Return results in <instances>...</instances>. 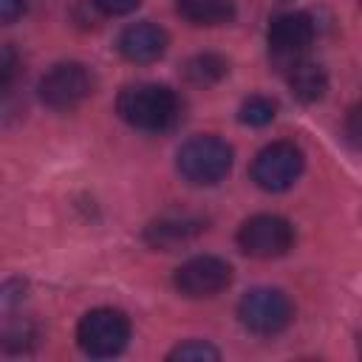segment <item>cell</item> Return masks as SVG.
<instances>
[{"instance_id":"6da1fadb","label":"cell","mask_w":362,"mask_h":362,"mask_svg":"<svg viewBox=\"0 0 362 362\" xmlns=\"http://www.w3.org/2000/svg\"><path fill=\"white\" fill-rule=\"evenodd\" d=\"M116 113L136 130L161 133L178 119V96L158 82L127 85L116 99Z\"/></svg>"},{"instance_id":"7a4b0ae2","label":"cell","mask_w":362,"mask_h":362,"mask_svg":"<svg viewBox=\"0 0 362 362\" xmlns=\"http://www.w3.org/2000/svg\"><path fill=\"white\" fill-rule=\"evenodd\" d=\"M175 167L184 181L195 187H212L232 170V147L218 136H192L181 144Z\"/></svg>"},{"instance_id":"3957f363","label":"cell","mask_w":362,"mask_h":362,"mask_svg":"<svg viewBox=\"0 0 362 362\" xmlns=\"http://www.w3.org/2000/svg\"><path fill=\"white\" fill-rule=\"evenodd\" d=\"M238 320L246 331L257 337H274L286 331L294 320V303L283 288L257 286L249 288L238 303Z\"/></svg>"},{"instance_id":"277c9868","label":"cell","mask_w":362,"mask_h":362,"mask_svg":"<svg viewBox=\"0 0 362 362\" xmlns=\"http://www.w3.org/2000/svg\"><path fill=\"white\" fill-rule=\"evenodd\" d=\"M127 339H130V320L119 308H93L76 325L79 348L96 359L122 354Z\"/></svg>"},{"instance_id":"5b68a950","label":"cell","mask_w":362,"mask_h":362,"mask_svg":"<svg viewBox=\"0 0 362 362\" xmlns=\"http://www.w3.org/2000/svg\"><path fill=\"white\" fill-rule=\"evenodd\" d=\"M238 246L243 255L257 260L283 257L294 246V226L280 215H252L238 229Z\"/></svg>"},{"instance_id":"8992f818","label":"cell","mask_w":362,"mask_h":362,"mask_svg":"<svg viewBox=\"0 0 362 362\" xmlns=\"http://www.w3.org/2000/svg\"><path fill=\"white\" fill-rule=\"evenodd\" d=\"M305 167V156L294 141H272L252 161V181L266 192L288 189Z\"/></svg>"},{"instance_id":"52a82bcc","label":"cell","mask_w":362,"mask_h":362,"mask_svg":"<svg viewBox=\"0 0 362 362\" xmlns=\"http://www.w3.org/2000/svg\"><path fill=\"white\" fill-rule=\"evenodd\" d=\"M93 74L82 62H57L40 79V99L51 110H71L93 93Z\"/></svg>"},{"instance_id":"ba28073f","label":"cell","mask_w":362,"mask_h":362,"mask_svg":"<svg viewBox=\"0 0 362 362\" xmlns=\"http://www.w3.org/2000/svg\"><path fill=\"white\" fill-rule=\"evenodd\" d=\"M229 283H232V266L223 257H215V255L189 257L173 274L175 291L184 294V297H189V300L215 297L223 288H229Z\"/></svg>"},{"instance_id":"9c48e42d","label":"cell","mask_w":362,"mask_h":362,"mask_svg":"<svg viewBox=\"0 0 362 362\" xmlns=\"http://www.w3.org/2000/svg\"><path fill=\"white\" fill-rule=\"evenodd\" d=\"M314 40V20L305 11H283L269 25V51L286 68L308 51Z\"/></svg>"},{"instance_id":"30bf717a","label":"cell","mask_w":362,"mask_h":362,"mask_svg":"<svg viewBox=\"0 0 362 362\" xmlns=\"http://www.w3.org/2000/svg\"><path fill=\"white\" fill-rule=\"evenodd\" d=\"M167 45H170L167 31L161 25H156V23H147V20L127 25L119 34V40H116L119 54L127 62H136V65H147V62L161 59L164 51H167Z\"/></svg>"},{"instance_id":"8fae6325","label":"cell","mask_w":362,"mask_h":362,"mask_svg":"<svg viewBox=\"0 0 362 362\" xmlns=\"http://www.w3.org/2000/svg\"><path fill=\"white\" fill-rule=\"evenodd\" d=\"M204 229V221L198 218H189V215H175V218H158L147 226L144 232V240L153 246V249H164V252H173L184 243H189L195 235H201Z\"/></svg>"},{"instance_id":"7c38bea8","label":"cell","mask_w":362,"mask_h":362,"mask_svg":"<svg viewBox=\"0 0 362 362\" xmlns=\"http://www.w3.org/2000/svg\"><path fill=\"white\" fill-rule=\"evenodd\" d=\"M288 88L300 102H317L325 96L328 90V76L322 71V65L311 62V59H297L288 65Z\"/></svg>"},{"instance_id":"4fadbf2b","label":"cell","mask_w":362,"mask_h":362,"mask_svg":"<svg viewBox=\"0 0 362 362\" xmlns=\"http://www.w3.org/2000/svg\"><path fill=\"white\" fill-rule=\"evenodd\" d=\"M175 8L192 25H226L235 20L232 0H178Z\"/></svg>"},{"instance_id":"5bb4252c","label":"cell","mask_w":362,"mask_h":362,"mask_svg":"<svg viewBox=\"0 0 362 362\" xmlns=\"http://www.w3.org/2000/svg\"><path fill=\"white\" fill-rule=\"evenodd\" d=\"M226 74H229V62L215 51H201V54H195L184 62L187 82H192L198 88H209V85L221 82Z\"/></svg>"},{"instance_id":"9a60e30c","label":"cell","mask_w":362,"mask_h":362,"mask_svg":"<svg viewBox=\"0 0 362 362\" xmlns=\"http://www.w3.org/2000/svg\"><path fill=\"white\" fill-rule=\"evenodd\" d=\"M274 116H277V105L269 96H257V93L243 99V105L238 110V119L249 127H263V124L274 122Z\"/></svg>"},{"instance_id":"2e32d148","label":"cell","mask_w":362,"mask_h":362,"mask_svg":"<svg viewBox=\"0 0 362 362\" xmlns=\"http://www.w3.org/2000/svg\"><path fill=\"white\" fill-rule=\"evenodd\" d=\"M170 362H218L221 359V351L212 348L209 342H201V339H187L181 345H175L170 354H167Z\"/></svg>"},{"instance_id":"e0dca14e","label":"cell","mask_w":362,"mask_h":362,"mask_svg":"<svg viewBox=\"0 0 362 362\" xmlns=\"http://www.w3.org/2000/svg\"><path fill=\"white\" fill-rule=\"evenodd\" d=\"M23 76V59L14 45H0V96H8Z\"/></svg>"},{"instance_id":"ac0fdd59","label":"cell","mask_w":362,"mask_h":362,"mask_svg":"<svg viewBox=\"0 0 362 362\" xmlns=\"http://www.w3.org/2000/svg\"><path fill=\"white\" fill-rule=\"evenodd\" d=\"M23 291H25V283L23 280H6V283H0V314L11 311L23 300Z\"/></svg>"},{"instance_id":"d6986e66","label":"cell","mask_w":362,"mask_h":362,"mask_svg":"<svg viewBox=\"0 0 362 362\" xmlns=\"http://www.w3.org/2000/svg\"><path fill=\"white\" fill-rule=\"evenodd\" d=\"M141 0H93V6L107 14V17H122V14H130Z\"/></svg>"},{"instance_id":"ffe728a7","label":"cell","mask_w":362,"mask_h":362,"mask_svg":"<svg viewBox=\"0 0 362 362\" xmlns=\"http://www.w3.org/2000/svg\"><path fill=\"white\" fill-rule=\"evenodd\" d=\"M25 14V0H0V25H11Z\"/></svg>"}]
</instances>
